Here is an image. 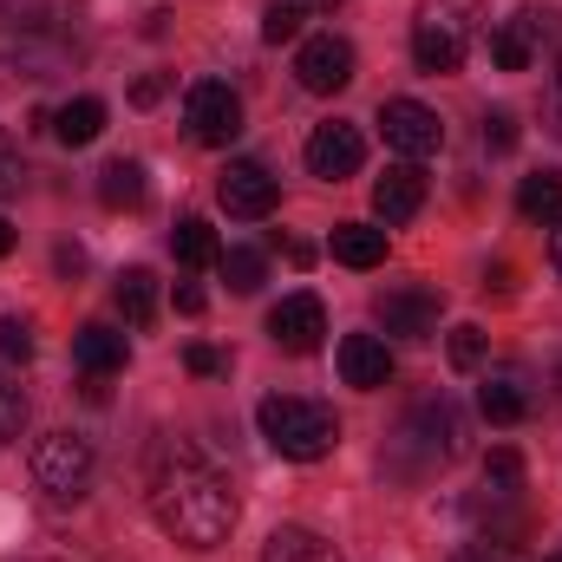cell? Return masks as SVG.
Masks as SVG:
<instances>
[{
    "mask_svg": "<svg viewBox=\"0 0 562 562\" xmlns=\"http://www.w3.org/2000/svg\"><path fill=\"white\" fill-rule=\"evenodd\" d=\"M517 210H524L530 223L557 229L562 223V170H530V177L517 183Z\"/></svg>",
    "mask_w": 562,
    "mask_h": 562,
    "instance_id": "cell-21",
    "label": "cell"
},
{
    "mask_svg": "<svg viewBox=\"0 0 562 562\" xmlns=\"http://www.w3.org/2000/svg\"><path fill=\"white\" fill-rule=\"evenodd\" d=\"M72 360H79L92 380H105V373H119V367L132 360V347H125V334H119V327H105V321H86V327L72 334Z\"/></svg>",
    "mask_w": 562,
    "mask_h": 562,
    "instance_id": "cell-17",
    "label": "cell"
},
{
    "mask_svg": "<svg viewBox=\"0 0 562 562\" xmlns=\"http://www.w3.org/2000/svg\"><path fill=\"white\" fill-rule=\"evenodd\" d=\"M327 249H334V262H347V269H380V262H386V229H373V223H340Z\"/></svg>",
    "mask_w": 562,
    "mask_h": 562,
    "instance_id": "cell-20",
    "label": "cell"
},
{
    "mask_svg": "<svg viewBox=\"0 0 562 562\" xmlns=\"http://www.w3.org/2000/svg\"><path fill=\"white\" fill-rule=\"evenodd\" d=\"M7 249H13V223L0 216V256H7Z\"/></svg>",
    "mask_w": 562,
    "mask_h": 562,
    "instance_id": "cell-40",
    "label": "cell"
},
{
    "mask_svg": "<svg viewBox=\"0 0 562 562\" xmlns=\"http://www.w3.org/2000/svg\"><path fill=\"white\" fill-rule=\"evenodd\" d=\"M99 132H105V99H72V105H59V112H53V138L72 144V150H79V144H92Z\"/></svg>",
    "mask_w": 562,
    "mask_h": 562,
    "instance_id": "cell-22",
    "label": "cell"
},
{
    "mask_svg": "<svg viewBox=\"0 0 562 562\" xmlns=\"http://www.w3.org/2000/svg\"><path fill=\"white\" fill-rule=\"evenodd\" d=\"M301 20H307V13H294L288 0H269V13H262V40H269V46L294 40V33H301Z\"/></svg>",
    "mask_w": 562,
    "mask_h": 562,
    "instance_id": "cell-29",
    "label": "cell"
},
{
    "mask_svg": "<svg viewBox=\"0 0 562 562\" xmlns=\"http://www.w3.org/2000/svg\"><path fill=\"white\" fill-rule=\"evenodd\" d=\"M367 164V138H360V125H321L314 138H307V170L321 177V183H347L353 170Z\"/></svg>",
    "mask_w": 562,
    "mask_h": 562,
    "instance_id": "cell-12",
    "label": "cell"
},
{
    "mask_svg": "<svg viewBox=\"0 0 562 562\" xmlns=\"http://www.w3.org/2000/svg\"><path fill=\"white\" fill-rule=\"evenodd\" d=\"M477 413L491 425L530 419V373H524V367H491L484 386H477Z\"/></svg>",
    "mask_w": 562,
    "mask_h": 562,
    "instance_id": "cell-14",
    "label": "cell"
},
{
    "mask_svg": "<svg viewBox=\"0 0 562 562\" xmlns=\"http://www.w3.org/2000/svg\"><path fill=\"white\" fill-rule=\"evenodd\" d=\"M400 438L419 445L425 464H438V458H458V451H464V419H458V406L438 393V400H419V406H413V419H406Z\"/></svg>",
    "mask_w": 562,
    "mask_h": 562,
    "instance_id": "cell-9",
    "label": "cell"
},
{
    "mask_svg": "<svg viewBox=\"0 0 562 562\" xmlns=\"http://www.w3.org/2000/svg\"><path fill=\"white\" fill-rule=\"evenodd\" d=\"M0 360H33V327L26 321H0Z\"/></svg>",
    "mask_w": 562,
    "mask_h": 562,
    "instance_id": "cell-30",
    "label": "cell"
},
{
    "mask_svg": "<svg viewBox=\"0 0 562 562\" xmlns=\"http://www.w3.org/2000/svg\"><path fill=\"white\" fill-rule=\"evenodd\" d=\"M373 210H380V223H413L425 210V177L413 164H393V170L373 183Z\"/></svg>",
    "mask_w": 562,
    "mask_h": 562,
    "instance_id": "cell-16",
    "label": "cell"
},
{
    "mask_svg": "<svg viewBox=\"0 0 562 562\" xmlns=\"http://www.w3.org/2000/svg\"><path fill=\"white\" fill-rule=\"evenodd\" d=\"M183 367H190V373H203V380H216V373H229V360H223L216 347H183Z\"/></svg>",
    "mask_w": 562,
    "mask_h": 562,
    "instance_id": "cell-33",
    "label": "cell"
},
{
    "mask_svg": "<svg viewBox=\"0 0 562 562\" xmlns=\"http://www.w3.org/2000/svg\"><path fill=\"white\" fill-rule=\"evenodd\" d=\"M144 196H150V177H144L138 157H112V164L99 170V203H105V210H138Z\"/></svg>",
    "mask_w": 562,
    "mask_h": 562,
    "instance_id": "cell-18",
    "label": "cell"
},
{
    "mask_svg": "<svg viewBox=\"0 0 562 562\" xmlns=\"http://www.w3.org/2000/svg\"><path fill=\"white\" fill-rule=\"evenodd\" d=\"M177 314H203V288L183 281V288H177Z\"/></svg>",
    "mask_w": 562,
    "mask_h": 562,
    "instance_id": "cell-37",
    "label": "cell"
},
{
    "mask_svg": "<svg viewBox=\"0 0 562 562\" xmlns=\"http://www.w3.org/2000/svg\"><path fill=\"white\" fill-rule=\"evenodd\" d=\"M20 177H26V164H20V144L0 132V196H13V190H20Z\"/></svg>",
    "mask_w": 562,
    "mask_h": 562,
    "instance_id": "cell-32",
    "label": "cell"
},
{
    "mask_svg": "<svg viewBox=\"0 0 562 562\" xmlns=\"http://www.w3.org/2000/svg\"><path fill=\"white\" fill-rule=\"evenodd\" d=\"M164 92H170V79H164V72H144L138 86H132V105H157Z\"/></svg>",
    "mask_w": 562,
    "mask_h": 562,
    "instance_id": "cell-34",
    "label": "cell"
},
{
    "mask_svg": "<svg viewBox=\"0 0 562 562\" xmlns=\"http://www.w3.org/2000/svg\"><path fill=\"white\" fill-rule=\"evenodd\" d=\"M216 203H223L229 216H243V223H262V216H276L281 183L269 177V164H256V157H236V164L223 170V183H216Z\"/></svg>",
    "mask_w": 562,
    "mask_h": 562,
    "instance_id": "cell-7",
    "label": "cell"
},
{
    "mask_svg": "<svg viewBox=\"0 0 562 562\" xmlns=\"http://www.w3.org/2000/svg\"><path fill=\"white\" fill-rule=\"evenodd\" d=\"M33 484L53 497V504H79L92 491V445L79 431H46L33 445Z\"/></svg>",
    "mask_w": 562,
    "mask_h": 562,
    "instance_id": "cell-4",
    "label": "cell"
},
{
    "mask_svg": "<svg viewBox=\"0 0 562 562\" xmlns=\"http://www.w3.org/2000/svg\"><path fill=\"white\" fill-rule=\"evenodd\" d=\"M216 269H223V281H229L236 294H256V288L269 281V256H262V249H223Z\"/></svg>",
    "mask_w": 562,
    "mask_h": 562,
    "instance_id": "cell-25",
    "label": "cell"
},
{
    "mask_svg": "<svg viewBox=\"0 0 562 562\" xmlns=\"http://www.w3.org/2000/svg\"><path fill=\"white\" fill-rule=\"evenodd\" d=\"M550 269H557V276H562V223H557V229H550Z\"/></svg>",
    "mask_w": 562,
    "mask_h": 562,
    "instance_id": "cell-39",
    "label": "cell"
},
{
    "mask_svg": "<svg viewBox=\"0 0 562 562\" xmlns=\"http://www.w3.org/2000/svg\"><path fill=\"white\" fill-rule=\"evenodd\" d=\"M119 307H125L132 327H150V314H157V276L150 269H125L119 276Z\"/></svg>",
    "mask_w": 562,
    "mask_h": 562,
    "instance_id": "cell-24",
    "label": "cell"
},
{
    "mask_svg": "<svg viewBox=\"0 0 562 562\" xmlns=\"http://www.w3.org/2000/svg\"><path fill=\"white\" fill-rule=\"evenodd\" d=\"M183 132H190V144H203V150L236 144L243 138V99L223 79H196L183 92Z\"/></svg>",
    "mask_w": 562,
    "mask_h": 562,
    "instance_id": "cell-5",
    "label": "cell"
},
{
    "mask_svg": "<svg viewBox=\"0 0 562 562\" xmlns=\"http://www.w3.org/2000/svg\"><path fill=\"white\" fill-rule=\"evenodd\" d=\"M557 393H562V373H557Z\"/></svg>",
    "mask_w": 562,
    "mask_h": 562,
    "instance_id": "cell-41",
    "label": "cell"
},
{
    "mask_svg": "<svg viewBox=\"0 0 562 562\" xmlns=\"http://www.w3.org/2000/svg\"><path fill=\"white\" fill-rule=\"evenodd\" d=\"M321 334H327L321 294H281L276 307H269V340H276L281 353H314Z\"/></svg>",
    "mask_w": 562,
    "mask_h": 562,
    "instance_id": "cell-10",
    "label": "cell"
},
{
    "mask_svg": "<svg viewBox=\"0 0 562 562\" xmlns=\"http://www.w3.org/2000/svg\"><path fill=\"white\" fill-rule=\"evenodd\" d=\"M288 7H294V13H307V20H314V13H334V7H340V0H288Z\"/></svg>",
    "mask_w": 562,
    "mask_h": 562,
    "instance_id": "cell-38",
    "label": "cell"
},
{
    "mask_svg": "<svg viewBox=\"0 0 562 562\" xmlns=\"http://www.w3.org/2000/svg\"><path fill=\"white\" fill-rule=\"evenodd\" d=\"M445 360H451L458 373H477V367H484V327H471V321H464V327H451Z\"/></svg>",
    "mask_w": 562,
    "mask_h": 562,
    "instance_id": "cell-26",
    "label": "cell"
},
{
    "mask_svg": "<svg viewBox=\"0 0 562 562\" xmlns=\"http://www.w3.org/2000/svg\"><path fill=\"white\" fill-rule=\"evenodd\" d=\"M150 517H157L164 537H177L190 550H216L236 530V491H229L223 471H210L203 458L177 451L150 477Z\"/></svg>",
    "mask_w": 562,
    "mask_h": 562,
    "instance_id": "cell-1",
    "label": "cell"
},
{
    "mask_svg": "<svg viewBox=\"0 0 562 562\" xmlns=\"http://www.w3.org/2000/svg\"><path fill=\"white\" fill-rule=\"evenodd\" d=\"M256 425H262L269 451L294 458V464H314V458H327L340 445V419L321 400H301V393H269L256 406Z\"/></svg>",
    "mask_w": 562,
    "mask_h": 562,
    "instance_id": "cell-2",
    "label": "cell"
},
{
    "mask_svg": "<svg viewBox=\"0 0 562 562\" xmlns=\"http://www.w3.org/2000/svg\"><path fill=\"white\" fill-rule=\"evenodd\" d=\"M340 380L360 386V393H380L393 380V347L380 334H347L340 340Z\"/></svg>",
    "mask_w": 562,
    "mask_h": 562,
    "instance_id": "cell-15",
    "label": "cell"
},
{
    "mask_svg": "<svg viewBox=\"0 0 562 562\" xmlns=\"http://www.w3.org/2000/svg\"><path fill=\"white\" fill-rule=\"evenodd\" d=\"M380 138L393 144L400 157H431L445 144V119L431 105H419V99H386L380 105Z\"/></svg>",
    "mask_w": 562,
    "mask_h": 562,
    "instance_id": "cell-8",
    "label": "cell"
},
{
    "mask_svg": "<svg viewBox=\"0 0 562 562\" xmlns=\"http://www.w3.org/2000/svg\"><path fill=\"white\" fill-rule=\"evenodd\" d=\"M543 40H550V13L524 7V13H510V20H497V33H491V66H497V72H530V59H537Z\"/></svg>",
    "mask_w": 562,
    "mask_h": 562,
    "instance_id": "cell-13",
    "label": "cell"
},
{
    "mask_svg": "<svg viewBox=\"0 0 562 562\" xmlns=\"http://www.w3.org/2000/svg\"><path fill=\"white\" fill-rule=\"evenodd\" d=\"M543 119H550V132L562 138V59H557V72H550V99H543Z\"/></svg>",
    "mask_w": 562,
    "mask_h": 562,
    "instance_id": "cell-35",
    "label": "cell"
},
{
    "mask_svg": "<svg viewBox=\"0 0 562 562\" xmlns=\"http://www.w3.org/2000/svg\"><path fill=\"white\" fill-rule=\"evenodd\" d=\"M262 562H340V550L321 537V530H301V524H281L276 537L262 543Z\"/></svg>",
    "mask_w": 562,
    "mask_h": 562,
    "instance_id": "cell-19",
    "label": "cell"
},
{
    "mask_svg": "<svg viewBox=\"0 0 562 562\" xmlns=\"http://www.w3.org/2000/svg\"><path fill=\"white\" fill-rule=\"evenodd\" d=\"M484 150H497V157L517 150V119H510V112H491V119H484Z\"/></svg>",
    "mask_w": 562,
    "mask_h": 562,
    "instance_id": "cell-31",
    "label": "cell"
},
{
    "mask_svg": "<svg viewBox=\"0 0 562 562\" xmlns=\"http://www.w3.org/2000/svg\"><path fill=\"white\" fill-rule=\"evenodd\" d=\"M543 562H562V557H543Z\"/></svg>",
    "mask_w": 562,
    "mask_h": 562,
    "instance_id": "cell-42",
    "label": "cell"
},
{
    "mask_svg": "<svg viewBox=\"0 0 562 562\" xmlns=\"http://www.w3.org/2000/svg\"><path fill=\"white\" fill-rule=\"evenodd\" d=\"M438 288H386L380 301H373V314H380V327L386 334H400V340H431L438 334Z\"/></svg>",
    "mask_w": 562,
    "mask_h": 562,
    "instance_id": "cell-11",
    "label": "cell"
},
{
    "mask_svg": "<svg viewBox=\"0 0 562 562\" xmlns=\"http://www.w3.org/2000/svg\"><path fill=\"white\" fill-rule=\"evenodd\" d=\"M451 562H504L491 543H464V550H451Z\"/></svg>",
    "mask_w": 562,
    "mask_h": 562,
    "instance_id": "cell-36",
    "label": "cell"
},
{
    "mask_svg": "<svg viewBox=\"0 0 562 562\" xmlns=\"http://www.w3.org/2000/svg\"><path fill=\"white\" fill-rule=\"evenodd\" d=\"M170 256H177L183 269H210V262L223 256V243H216V229H210L203 216H183V223L170 229Z\"/></svg>",
    "mask_w": 562,
    "mask_h": 562,
    "instance_id": "cell-23",
    "label": "cell"
},
{
    "mask_svg": "<svg viewBox=\"0 0 562 562\" xmlns=\"http://www.w3.org/2000/svg\"><path fill=\"white\" fill-rule=\"evenodd\" d=\"M484 484L504 491V497H517V484H524V458H517L510 445H497V451L484 458Z\"/></svg>",
    "mask_w": 562,
    "mask_h": 562,
    "instance_id": "cell-27",
    "label": "cell"
},
{
    "mask_svg": "<svg viewBox=\"0 0 562 562\" xmlns=\"http://www.w3.org/2000/svg\"><path fill=\"white\" fill-rule=\"evenodd\" d=\"M294 79H301V92H314V99L347 92V86H353V46H347L340 33H314V40L294 53Z\"/></svg>",
    "mask_w": 562,
    "mask_h": 562,
    "instance_id": "cell-6",
    "label": "cell"
},
{
    "mask_svg": "<svg viewBox=\"0 0 562 562\" xmlns=\"http://www.w3.org/2000/svg\"><path fill=\"white\" fill-rule=\"evenodd\" d=\"M26 431V393L13 380H0V445H13Z\"/></svg>",
    "mask_w": 562,
    "mask_h": 562,
    "instance_id": "cell-28",
    "label": "cell"
},
{
    "mask_svg": "<svg viewBox=\"0 0 562 562\" xmlns=\"http://www.w3.org/2000/svg\"><path fill=\"white\" fill-rule=\"evenodd\" d=\"M477 40V0H425L413 20V59L419 72H458Z\"/></svg>",
    "mask_w": 562,
    "mask_h": 562,
    "instance_id": "cell-3",
    "label": "cell"
}]
</instances>
